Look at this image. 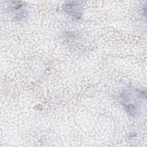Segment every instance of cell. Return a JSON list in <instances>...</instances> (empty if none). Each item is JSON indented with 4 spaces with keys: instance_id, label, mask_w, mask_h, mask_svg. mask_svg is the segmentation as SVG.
<instances>
[{
    "instance_id": "6da1fadb",
    "label": "cell",
    "mask_w": 147,
    "mask_h": 147,
    "mask_svg": "<svg viewBox=\"0 0 147 147\" xmlns=\"http://www.w3.org/2000/svg\"><path fill=\"white\" fill-rule=\"evenodd\" d=\"M121 98L125 110L130 114L137 115L145 100V93L137 88L130 89L122 92Z\"/></svg>"
},
{
    "instance_id": "7a4b0ae2",
    "label": "cell",
    "mask_w": 147,
    "mask_h": 147,
    "mask_svg": "<svg viewBox=\"0 0 147 147\" xmlns=\"http://www.w3.org/2000/svg\"><path fill=\"white\" fill-rule=\"evenodd\" d=\"M64 10L73 17L79 18L81 14L82 7L79 3L75 2H68V4L64 5Z\"/></svg>"
}]
</instances>
